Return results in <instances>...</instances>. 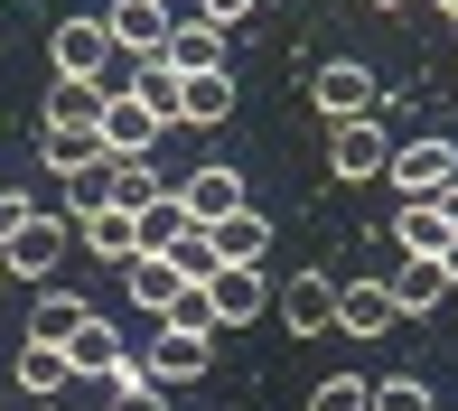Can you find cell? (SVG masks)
Instances as JSON below:
<instances>
[{
	"mask_svg": "<svg viewBox=\"0 0 458 411\" xmlns=\"http://www.w3.org/2000/svg\"><path fill=\"white\" fill-rule=\"evenodd\" d=\"M140 365H150L159 393H178V383L216 374V327H150V337H140Z\"/></svg>",
	"mask_w": 458,
	"mask_h": 411,
	"instance_id": "cell-1",
	"label": "cell"
},
{
	"mask_svg": "<svg viewBox=\"0 0 458 411\" xmlns=\"http://www.w3.org/2000/svg\"><path fill=\"white\" fill-rule=\"evenodd\" d=\"M66 234H75L66 215H29L10 243H0V272H10V281H29V290H47V281L66 272Z\"/></svg>",
	"mask_w": 458,
	"mask_h": 411,
	"instance_id": "cell-2",
	"label": "cell"
},
{
	"mask_svg": "<svg viewBox=\"0 0 458 411\" xmlns=\"http://www.w3.org/2000/svg\"><path fill=\"white\" fill-rule=\"evenodd\" d=\"M206 308H216V337H234V327L272 318V272H262V262H216V281H206Z\"/></svg>",
	"mask_w": 458,
	"mask_h": 411,
	"instance_id": "cell-3",
	"label": "cell"
},
{
	"mask_svg": "<svg viewBox=\"0 0 458 411\" xmlns=\"http://www.w3.org/2000/svg\"><path fill=\"white\" fill-rule=\"evenodd\" d=\"M449 178H458V140H449V131L393 140V159H384V188H403V197H440Z\"/></svg>",
	"mask_w": 458,
	"mask_h": 411,
	"instance_id": "cell-4",
	"label": "cell"
},
{
	"mask_svg": "<svg viewBox=\"0 0 458 411\" xmlns=\"http://www.w3.org/2000/svg\"><path fill=\"white\" fill-rule=\"evenodd\" d=\"M169 29H178L169 0H113V10H103V38H113V56H131V66H159Z\"/></svg>",
	"mask_w": 458,
	"mask_h": 411,
	"instance_id": "cell-5",
	"label": "cell"
},
{
	"mask_svg": "<svg viewBox=\"0 0 458 411\" xmlns=\"http://www.w3.org/2000/svg\"><path fill=\"white\" fill-rule=\"evenodd\" d=\"M122 290H131V318H140V327H169L178 299L197 290V281H178L169 253H131V262H122Z\"/></svg>",
	"mask_w": 458,
	"mask_h": 411,
	"instance_id": "cell-6",
	"label": "cell"
},
{
	"mask_svg": "<svg viewBox=\"0 0 458 411\" xmlns=\"http://www.w3.org/2000/svg\"><path fill=\"white\" fill-rule=\"evenodd\" d=\"M272 318L290 327V337H337V281H327V272L272 281Z\"/></svg>",
	"mask_w": 458,
	"mask_h": 411,
	"instance_id": "cell-7",
	"label": "cell"
},
{
	"mask_svg": "<svg viewBox=\"0 0 458 411\" xmlns=\"http://www.w3.org/2000/svg\"><path fill=\"white\" fill-rule=\"evenodd\" d=\"M309 103H318L327 122H365L374 103H384V85H374V66H365V56H327V66L309 75Z\"/></svg>",
	"mask_w": 458,
	"mask_h": 411,
	"instance_id": "cell-8",
	"label": "cell"
},
{
	"mask_svg": "<svg viewBox=\"0 0 458 411\" xmlns=\"http://www.w3.org/2000/svg\"><path fill=\"white\" fill-rule=\"evenodd\" d=\"M384 159H393V140H384V122H327V169L346 178V188H374L384 178Z\"/></svg>",
	"mask_w": 458,
	"mask_h": 411,
	"instance_id": "cell-9",
	"label": "cell"
},
{
	"mask_svg": "<svg viewBox=\"0 0 458 411\" xmlns=\"http://www.w3.org/2000/svg\"><path fill=\"white\" fill-rule=\"evenodd\" d=\"M140 337H150V327H113V318L94 308V318H85V327L66 337V374H75V383H103V374H113V365L131 356Z\"/></svg>",
	"mask_w": 458,
	"mask_h": 411,
	"instance_id": "cell-10",
	"label": "cell"
},
{
	"mask_svg": "<svg viewBox=\"0 0 458 411\" xmlns=\"http://www.w3.org/2000/svg\"><path fill=\"white\" fill-rule=\"evenodd\" d=\"M94 131H103V159H150L169 122H159L150 103H140V94H113V103H103V122H94Z\"/></svg>",
	"mask_w": 458,
	"mask_h": 411,
	"instance_id": "cell-11",
	"label": "cell"
},
{
	"mask_svg": "<svg viewBox=\"0 0 458 411\" xmlns=\"http://www.w3.org/2000/svg\"><path fill=\"white\" fill-rule=\"evenodd\" d=\"M393 327H403V308H393L384 272H365V281H337V337H393Z\"/></svg>",
	"mask_w": 458,
	"mask_h": 411,
	"instance_id": "cell-12",
	"label": "cell"
},
{
	"mask_svg": "<svg viewBox=\"0 0 458 411\" xmlns=\"http://www.w3.org/2000/svg\"><path fill=\"white\" fill-rule=\"evenodd\" d=\"M169 197L187 206V224H216V215H234V206H243V169H225V159H206V169H187V178H178Z\"/></svg>",
	"mask_w": 458,
	"mask_h": 411,
	"instance_id": "cell-13",
	"label": "cell"
},
{
	"mask_svg": "<svg viewBox=\"0 0 458 411\" xmlns=\"http://www.w3.org/2000/svg\"><path fill=\"white\" fill-rule=\"evenodd\" d=\"M10 383H19V393H29V402H66V346H47V337H19V356H10Z\"/></svg>",
	"mask_w": 458,
	"mask_h": 411,
	"instance_id": "cell-14",
	"label": "cell"
},
{
	"mask_svg": "<svg viewBox=\"0 0 458 411\" xmlns=\"http://www.w3.org/2000/svg\"><path fill=\"white\" fill-rule=\"evenodd\" d=\"M38 159H47V178H85V169H103V131L94 122H47Z\"/></svg>",
	"mask_w": 458,
	"mask_h": 411,
	"instance_id": "cell-15",
	"label": "cell"
},
{
	"mask_svg": "<svg viewBox=\"0 0 458 411\" xmlns=\"http://www.w3.org/2000/svg\"><path fill=\"white\" fill-rule=\"evenodd\" d=\"M75 243H85L94 262H131V253H140V215H131V206H113V197H103L94 215H75Z\"/></svg>",
	"mask_w": 458,
	"mask_h": 411,
	"instance_id": "cell-16",
	"label": "cell"
},
{
	"mask_svg": "<svg viewBox=\"0 0 458 411\" xmlns=\"http://www.w3.org/2000/svg\"><path fill=\"white\" fill-rule=\"evenodd\" d=\"M47 56H56V75H94L103 56H113V38H103V19L66 10V19H56V38H47Z\"/></svg>",
	"mask_w": 458,
	"mask_h": 411,
	"instance_id": "cell-17",
	"label": "cell"
},
{
	"mask_svg": "<svg viewBox=\"0 0 458 411\" xmlns=\"http://www.w3.org/2000/svg\"><path fill=\"white\" fill-rule=\"evenodd\" d=\"M159 66H169V75H216L225 66V29H216V19H178L169 47H159Z\"/></svg>",
	"mask_w": 458,
	"mask_h": 411,
	"instance_id": "cell-18",
	"label": "cell"
},
{
	"mask_svg": "<svg viewBox=\"0 0 458 411\" xmlns=\"http://www.w3.org/2000/svg\"><path fill=\"white\" fill-rule=\"evenodd\" d=\"M206 243H216V262H262L272 253V215H262V206H234V215L206 224Z\"/></svg>",
	"mask_w": 458,
	"mask_h": 411,
	"instance_id": "cell-19",
	"label": "cell"
},
{
	"mask_svg": "<svg viewBox=\"0 0 458 411\" xmlns=\"http://www.w3.org/2000/svg\"><path fill=\"white\" fill-rule=\"evenodd\" d=\"M225 113H234V75H225V66H216V75H178V113H169V122H187V131H216Z\"/></svg>",
	"mask_w": 458,
	"mask_h": 411,
	"instance_id": "cell-20",
	"label": "cell"
},
{
	"mask_svg": "<svg viewBox=\"0 0 458 411\" xmlns=\"http://www.w3.org/2000/svg\"><path fill=\"white\" fill-rule=\"evenodd\" d=\"M393 243H403V262H440L449 253V224L430 197H403V215H393Z\"/></svg>",
	"mask_w": 458,
	"mask_h": 411,
	"instance_id": "cell-21",
	"label": "cell"
},
{
	"mask_svg": "<svg viewBox=\"0 0 458 411\" xmlns=\"http://www.w3.org/2000/svg\"><path fill=\"white\" fill-rule=\"evenodd\" d=\"M384 290H393L403 318H421V308H449V272H440V262H393Z\"/></svg>",
	"mask_w": 458,
	"mask_h": 411,
	"instance_id": "cell-22",
	"label": "cell"
},
{
	"mask_svg": "<svg viewBox=\"0 0 458 411\" xmlns=\"http://www.w3.org/2000/svg\"><path fill=\"white\" fill-rule=\"evenodd\" d=\"M85 318H94V299H85V290H56V281H47V290H38V308H29V337L66 346V337H75Z\"/></svg>",
	"mask_w": 458,
	"mask_h": 411,
	"instance_id": "cell-23",
	"label": "cell"
},
{
	"mask_svg": "<svg viewBox=\"0 0 458 411\" xmlns=\"http://www.w3.org/2000/svg\"><path fill=\"white\" fill-rule=\"evenodd\" d=\"M103 197L140 215L150 197H169V178H159V159H103Z\"/></svg>",
	"mask_w": 458,
	"mask_h": 411,
	"instance_id": "cell-24",
	"label": "cell"
},
{
	"mask_svg": "<svg viewBox=\"0 0 458 411\" xmlns=\"http://www.w3.org/2000/svg\"><path fill=\"white\" fill-rule=\"evenodd\" d=\"M47 122H103V94H94V75H56V94H47Z\"/></svg>",
	"mask_w": 458,
	"mask_h": 411,
	"instance_id": "cell-25",
	"label": "cell"
},
{
	"mask_svg": "<svg viewBox=\"0 0 458 411\" xmlns=\"http://www.w3.org/2000/svg\"><path fill=\"white\" fill-rule=\"evenodd\" d=\"M365 411H440V393H430L421 374H384V383L365 393Z\"/></svg>",
	"mask_w": 458,
	"mask_h": 411,
	"instance_id": "cell-26",
	"label": "cell"
},
{
	"mask_svg": "<svg viewBox=\"0 0 458 411\" xmlns=\"http://www.w3.org/2000/svg\"><path fill=\"white\" fill-rule=\"evenodd\" d=\"M178 234H187V206L178 197H150V206H140V253H169Z\"/></svg>",
	"mask_w": 458,
	"mask_h": 411,
	"instance_id": "cell-27",
	"label": "cell"
},
{
	"mask_svg": "<svg viewBox=\"0 0 458 411\" xmlns=\"http://www.w3.org/2000/svg\"><path fill=\"white\" fill-rule=\"evenodd\" d=\"M169 262H178V281H197V290L216 281V243H206V224H187V234L169 243Z\"/></svg>",
	"mask_w": 458,
	"mask_h": 411,
	"instance_id": "cell-28",
	"label": "cell"
},
{
	"mask_svg": "<svg viewBox=\"0 0 458 411\" xmlns=\"http://www.w3.org/2000/svg\"><path fill=\"white\" fill-rule=\"evenodd\" d=\"M365 393H374L365 374H327L318 393H309V411H365Z\"/></svg>",
	"mask_w": 458,
	"mask_h": 411,
	"instance_id": "cell-29",
	"label": "cell"
},
{
	"mask_svg": "<svg viewBox=\"0 0 458 411\" xmlns=\"http://www.w3.org/2000/svg\"><path fill=\"white\" fill-rule=\"evenodd\" d=\"M29 215H38V206H29V188H0V243H10Z\"/></svg>",
	"mask_w": 458,
	"mask_h": 411,
	"instance_id": "cell-30",
	"label": "cell"
},
{
	"mask_svg": "<svg viewBox=\"0 0 458 411\" xmlns=\"http://www.w3.org/2000/svg\"><path fill=\"white\" fill-rule=\"evenodd\" d=\"M262 0H197V19H216V29H234V19H253Z\"/></svg>",
	"mask_w": 458,
	"mask_h": 411,
	"instance_id": "cell-31",
	"label": "cell"
},
{
	"mask_svg": "<svg viewBox=\"0 0 458 411\" xmlns=\"http://www.w3.org/2000/svg\"><path fill=\"white\" fill-rule=\"evenodd\" d=\"M103 411H169V393H159V383H140V393H113Z\"/></svg>",
	"mask_w": 458,
	"mask_h": 411,
	"instance_id": "cell-32",
	"label": "cell"
},
{
	"mask_svg": "<svg viewBox=\"0 0 458 411\" xmlns=\"http://www.w3.org/2000/svg\"><path fill=\"white\" fill-rule=\"evenodd\" d=\"M430 206H440V224H449V234H458V178H449V188L430 197Z\"/></svg>",
	"mask_w": 458,
	"mask_h": 411,
	"instance_id": "cell-33",
	"label": "cell"
},
{
	"mask_svg": "<svg viewBox=\"0 0 458 411\" xmlns=\"http://www.w3.org/2000/svg\"><path fill=\"white\" fill-rule=\"evenodd\" d=\"M440 272H449V290H458V234H449V253H440Z\"/></svg>",
	"mask_w": 458,
	"mask_h": 411,
	"instance_id": "cell-34",
	"label": "cell"
},
{
	"mask_svg": "<svg viewBox=\"0 0 458 411\" xmlns=\"http://www.w3.org/2000/svg\"><path fill=\"white\" fill-rule=\"evenodd\" d=\"M374 10H411V0H374Z\"/></svg>",
	"mask_w": 458,
	"mask_h": 411,
	"instance_id": "cell-35",
	"label": "cell"
},
{
	"mask_svg": "<svg viewBox=\"0 0 458 411\" xmlns=\"http://www.w3.org/2000/svg\"><path fill=\"white\" fill-rule=\"evenodd\" d=\"M29 411H66V402H29Z\"/></svg>",
	"mask_w": 458,
	"mask_h": 411,
	"instance_id": "cell-36",
	"label": "cell"
},
{
	"mask_svg": "<svg viewBox=\"0 0 458 411\" xmlns=\"http://www.w3.org/2000/svg\"><path fill=\"white\" fill-rule=\"evenodd\" d=\"M440 19H458V0H440Z\"/></svg>",
	"mask_w": 458,
	"mask_h": 411,
	"instance_id": "cell-37",
	"label": "cell"
},
{
	"mask_svg": "<svg viewBox=\"0 0 458 411\" xmlns=\"http://www.w3.org/2000/svg\"><path fill=\"white\" fill-rule=\"evenodd\" d=\"M0 290H10V272H0Z\"/></svg>",
	"mask_w": 458,
	"mask_h": 411,
	"instance_id": "cell-38",
	"label": "cell"
},
{
	"mask_svg": "<svg viewBox=\"0 0 458 411\" xmlns=\"http://www.w3.org/2000/svg\"><path fill=\"white\" fill-rule=\"evenodd\" d=\"M449 308H458V290H449Z\"/></svg>",
	"mask_w": 458,
	"mask_h": 411,
	"instance_id": "cell-39",
	"label": "cell"
}]
</instances>
